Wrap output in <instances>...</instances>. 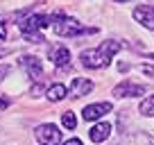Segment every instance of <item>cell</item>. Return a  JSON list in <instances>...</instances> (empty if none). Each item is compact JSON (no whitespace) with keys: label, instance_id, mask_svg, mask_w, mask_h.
Listing matches in <instances>:
<instances>
[{"label":"cell","instance_id":"cell-1","mask_svg":"<svg viewBox=\"0 0 154 145\" xmlns=\"http://www.w3.org/2000/svg\"><path fill=\"white\" fill-rule=\"evenodd\" d=\"M120 50V41H113V39H106L100 43V48H88L79 54L82 59V66L86 68H106L111 63V59L118 54Z\"/></svg>","mask_w":154,"mask_h":145},{"label":"cell","instance_id":"cell-2","mask_svg":"<svg viewBox=\"0 0 154 145\" xmlns=\"http://www.w3.org/2000/svg\"><path fill=\"white\" fill-rule=\"evenodd\" d=\"M48 25H50V18L45 14H29L18 23V27L23 32V36H34V34H41V29H45Z\"/></svg>","mask_w":154,"mask_h":145},{"label":"cell","instance_id":"cell-3","mask_svg":"<svg viewBox=\"0 0 154 145\" xmlns=\"http://www.w3.org/2000/svg\"><path fill=\"white\" fill-rule=\"evenodd\" d=\"M52 29L54 34H59V36H79V34H86V32H93V29H86L79 20L75 18H59L52 23Z\"/></svg>","mask_w":154,"mask_h":145},{"label":"cell","instance_id":"cell-4","mask_svg":"<svg viewBox=\"0 0 154 145\" xmlns=\"http://www.w3.org/2000/svg\"><path fill=\"white\" fill-rule=\"evenodd\" d=\"M36 140L41 145H57L61 140V131L52 122H43V125L36 127Z\"/></svg>","mask_w":154,"mask_h":145},{"label":"cell","instance_id":"cell-5","mask_svg":"<svg viewBox=\"0 0 154 145\" xmlns=\"http://www.w3.org/2000/svg\"><path fill=\"white\" fill-rule=\"evenodd\" d=\"M145 93H147V86H145V84H136V82H131V79H125V82H120L118 86L113 88V95H116V97L145 95Z\"/></svg>","mask_w":154,"mask_h":145},{"label":"cell","instance_id":"cell-6","mask_svg":"<svg viewBox=\"0 0 154 145\" xmlns=\"http://www.w3.org/2000/svg\"><path fill=\"white\" fill-rule=\"evenodd\" d=\"M20 66L27 70V75L32 79H41V75H43V63H41L38 57H34V54H25V57H20Z\"/></svg>","mask_w":154,"mask_h":145},{"label":"cell","instance_id":"cell-7","mask_svg":"<svg viewBox=\"0 0 154 145\" xmlns=\"http://www.w3.org/2000/svg\"><path fill=\"white\" fill-rule=\"evenodd\" d=\"M134 20L154 32V7H149V5L136 7V9H134Z\"/></svg>","mask_w":154,"mask_h":145},{"label":"cell","instance_id":"cell-8","mask_svg":"<svg viewBox=\"0 0 154 145\" xmlns=\"http://www.w3.org/2000/svg\"><path fill=\"white\" fill-rule=\"evenodd\" d=\"M111 102H97V104H88V106H84V111H82V116H84V120H97V118H102L104 113H111Z\"/></svg>","mask_w":154,"mask_h":145},{"label":"cell","instance_id":"cell-9","mask_svg":"<svg viewBox=\"0 0 154 145\" xmlns=\"http://www.w3.org/2000/svg\"><path fill=\"white\" fill-rule=\"evenodd\" d=\"M50 59H52V63L54 66H59V68H66L68 63H70V52H68V48L66 45H52L50 48Z\"/></svg>","mask_w":154,"mask_h":145},{"label":"cell","instance_id":"cell-10","mask_svg":"<svg viewBox=\"0 0 154 145\" xmlns=\"http://www.w3.org/2000/svg\"><path fill=\"white\" fill-rule=\"evenodd\" d=\"M93 91V82L86 77H75L70 84V97H84Z\"/></svg>","mask_w":154,"mask_h":145},{"label":"cell","instance_id":"cell-11","mask_svg":"<svg viewBox=\"0 0 154 145\" xmlns=\"http://www.w3.org/2000/svg\"><path fill=\"white\" fill-rule=\"evenodd\" d=\"M88 136H91L93 143H104V140L111 136V125H109V122H97V125L91 127Z\"/></svg>","mask_w":154,"mask_h":145},{"label":"cell","instance_id":"cell-12","mask_svg":"<svg viewBox=\"0 0 154 145\" xmlns=\"http://www.w3.org/2000/svg\"><path fill=\"white\" fill-rule=\"evenodd\" d=\"M68 93V88L63 86V84H52V86H48V91H45V97H48L50 102H59L63 100Z\"/></svg>","mask_w":154,"mask_h":145},{"label":"cell","instance_id":"cell-13","mask_svg":"<svg viewBox=\"0 0 154 145\" xmlns=\"http://www.w3.org/2000/svg\"><path fill=\"white\" fill-rule=\"evenodd\" d=\"M138 111L143 113V116H154V95L145 97V100L140 102V106H138Z\"/></svg>","mask_w":154,"mask_h":145},{"label":"cell","instance_id":"cell-14","mask_svg":"<svg viewBox=\"0 0 154 145\" xmlns=\"http://www.w3.org/2000/svg\"><path fill=\"white\" fill-rule=\"evenodd\" d=\"M61 125L66 127V129H75V127H77L75 113H72V111H63V113H61Z\"/></svg>","mask_w":154,"mask_h":145},{"label":"cell","instance_id":"cell-15","mask_svg":"<svg viewBox=\"0 0 154 145\" xmlns=\"http://www.w3.org/2000/svg\"><path fill=\"white\" fill-rule=\"evenodd\" d=\"M7 39V23H0V41Z\"/></svg>","mask_w":154,"mask_h":145},{"label":"cell","instance_id":"cell-16","mask_svg":"<svg viewBox=\"0 0 154 145\" xmlns=\"http://www.w3.org/2000/svg\"><path fill=\"white\" fill-rule=\"evenodd\" d=\"M9 104H11V100H9V97H0V111H2V109H7Z\"/></svg>","mask_w":154,"mask_h":145},{"label":"cell","instance_id":"cell-17","mask_svg":"<svg viewBox=\"0 0 154 145\" xmlns=\"http://www.w3.org/2000/svg\"><path fill=\"white\" fill-rule=\"evenodd\" d=\"M140 70H143L145 75H149V77H154V68L152 66H140Z\"/></svg>","mask_w":154,"mask_h":145},{"label":"cell","instance_id":"cell-18","mask_svg":"<svg viewBox=\"0 0 154 145\" xmlns=\"http://www.w3.org/2000/svg\"><path fill=\"white\" fill-rule=\"evenodd\" d=\"M9 72V66H0V82L5 79V75Z\"/></svg>","mask_w":154,"mask_h":145},{"label":"cell","instance_id":"cell-19","mask_svg":"<svg viewBox=\"0 0 154 145\" xmlns=\"http://www.w3.org/2000/svg\"><path fill=\"white\" fill-rule=\"evenodd\" d=\"M61 145H84L79 138H70V140H66V143H61Z\"/></svg>","mask_w":154,"mask_h":145},{"label":"cell","instance_id":"cell-20","mask_svg":"<svg viewBox=\"0 0 154 145\" xmlns=\"http://www.w3.org/2000/svg\"><path fill=\"white\" fill-rule=\"evenodd\" d=\"M113 2H131V0H113Z\"/></svg>","mask_w":154,"mask_h":145}]
</instances>
